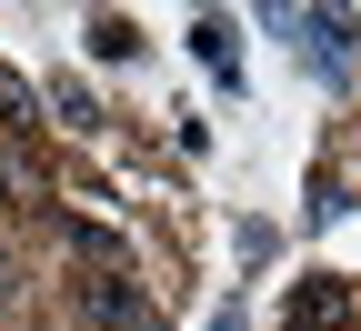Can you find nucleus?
I'll return each mask as SVG.
<instances>
[{
    "label": "nucleus",
    "instance_id": "obj_3",
    "mask_svg": "<svg viewBox=\"0 0 361 331\" xmlns=\"http://www.w3.org/2000/svg\"><path fill=\"white\" fill-rule=\"evenodd\" d=\"M201 61H211L221 80H231V20H201Z\"/></svg>",
    "mask_w": 361,
    "mask_h": 331
},
{
    "label": "nucleus",
    "instance_id": "obj_4",
    "mask_svg": "<svg viewBox=\"0 0 361 331\" xmlns=\"http://www.w3.org/2000/svg\"><path fill=\"white\" fill-rule=\"evenodd\" d=\"M30 111V80H11V71H0V121H20Z\"/></svg>",
    "mask_w": 361,
    "mask_h": 331
},
{
    "label": "nucleus",
    "instance_id": "obj_2",
    "mask_svg": "<svg viewBox=\"0 0 361 331\" xmlns=\"http://www.w3.org/2000/svg\"><path fill=\"white\" fill-rule=\"evenodd\" d=\"M90 51H111V61H130L141 40H130V20H90Z\"/></svg>",
    "mask_w": 361,
    "mask_h": 331
},
{
    "label": "nucleus",
    "instance_id": "obj_1",
    "mask_svg": "<svg viewBox=\"0 0 361 331\" xmlns=\"http://www.w3.org/2000/svg\"><path fill=\"white\" fill-rule=\"evenodd\" d=\"M80 311L101 321V331H151V311H141V291H130V281H111V271H101V281H80Z\"/></svg>",
    "mask_w": 361,
    "mask_h": 331
}]
</instances>
